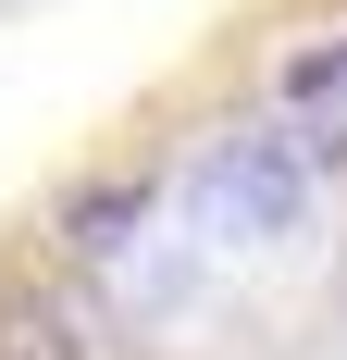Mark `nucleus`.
I'll return each instance as SVG.
<instances>
[{
	"instance_id": "obj_1",
	"label": "nucleus",
	"mask_w": 347,
	"mask_h": 360,
	"mask_svg": "<svg viewBox=\"0 0 347 360\" xmlns=\"http://www.w3.org/2000/svg\"><path fill=\"white\" fill-rule=\"evenodd\" d=\"M137 224H149V174H100V186H74V212H63V236H74L87 261H112L124 236H137Z\"/></svg>"
},
{
	"instance_id": "obj_3",
	"label": "nucleus",
	"mask_w": 347,
	"mask_h": 360,
	"mask_svg": "<svg viewBox=\"0 0 347 360\" xmlns=\"http://www.w3.org/2000/svg\"><path fill=\"white\" fill-rule=\"evenodd\" d=\"M0 360H87V335L50 298H0Z\"/></svg>"
},
{
	"instance_id": "obj_5",
	"label": "nucleus",
	"mask_w": 347,
	"mask_h": 360,
	"mask_svg": "<svg viewBox=\"0 0 347 360\" xmlns=\"http://www.w3.org/2000/svg\"><path fill=\"white\" fill-rule=\"evenodd\" d=\"M298 162H310V174H347V124H310V137H298Z\"/></svg>"
},
{
	"instance_id": "obj_4",
	"label": "nucleus",
	"mask_w": 347,
	"mask_h": 360,
	"mask_svg": "<svg viewBox=\"0 0 347 360\" xmlns=\"http://www.w3.org/2000/svg\"><path fill=\"white\" fill-rule=\"evenodd\" d=\"M335 87H347V37H335V50H298V63H285V100H335Z\"/></svg>"
},
{
	"instance_id": "obj_2",
	"label": "nucleus",
	"mask_w": 347,
	"mask_h": 360,
	"mask_svg": "<svg viewBox=\"0 0 347 360\" xmlns=\"http://www.w3.org/2000/svg\"><path fill=\"white\" fill-rule=\"evenodd\" d=\"M223 199H236L261 236H285V224H298V174H285L273 149H236V162H223Z\"/></svg>"
}]
</instances>
